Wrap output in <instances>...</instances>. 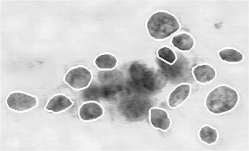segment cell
<instances>
[{
  "label": "cell",
  "instance_id": "obj_1",
  "mask_svg": "<svg viewBox=\"0 0 249 151\" xmlns=\"http://www.w3.org/2000/svg\"><path fill=\"white\" fill-rule=\"evenodd\" d=\"M239 100L237 91L225 85L219 86L212 91L206 99V106L215 115L223 114L231 111Z\"/></svg>",
  "mask_w": 249,
  "mask_h": 151
},
{
  "label": "cell",
  "instance_id": "obj_2",
  "mask_svg": "<svg viewBox=\"0 0 249 151\" xmlns=\"http://www.w3.org/2000/svg\"><path fill=\"white\" fill-rule=\"evenodd\" d=\"M180 28L178 19L171 14L158 12L148 20L147 29L149 35L156 40H163L171 36Z\"/></svg>",
  "mask_w": 249,
  "mask_h": 151
},
{
  "label": "cell",
  "instance_id": "obj_3",
  "mask_svg": "<svg viewBox=\"0 0 249 151\" xmlns=\"http://www.w3.org/2000/svg\"><path fill=\"white\" fill-rule=\"evenodd\" d=\"M133 67L131 77L137 86L146 91L158 90L161 79L156 72L140 64L134 65Z\"/></svg>",
  "mask_w": 249,
  "mask_h": 151
},
{
  "label": "cell",
  "instance_id": "obj_4",
  "mask_svg": "<svg viewBox=\"0 0 249 151\" xmlns=\"http://www.w3.org/2000/svg\"><path fill=\"white\" fill-rule=\"evenodd\" d=\"M92 74L87 68L79 67L72 68L65 75L66 83L75 90L87 87L91 81Z\"/></svg>",
  "mask_w": 249,
  "mask_h": 151
},
{
  "label": "cell",
  "instance_id": "obj_5",
  "mask_svg": "<svg viewBox=\"0 0 249 151\" xmlns=\"http://www.w3.org/2000/svg\"><path fill=\"white\" fill-rule=\"evenodd\" d=\"M8 107L18 112L28 111L37 105V100L32 96L22 93H13L6 101Z\"/></svg>",
  "mask_w": 249,
  "mask_h": 151
},
{
  "label": "cell",
  "instance_id": "obj_6",
  "mask_svg": "<svg viewBox=\"0 0 249 151\" xmlns=\"http://www.w3.org/2000/svg\"><path fill=\"white\" fill-rule=\"evenodd\" d=\"M150 121L154 128L164 132L167 131L171 126V119L168 113L161 108L150 109Z\"/></svg>",
  "mask_w": 249,
  "mask_h": 151
},
{
  "label": "cell",
  "instance_id": "obj_7",
  "mask_svg": "<svg viewBox=\"0 0 249 151\" xmlns=\"http://www.w3.org/2000/svg\"><path fill=\"white\" fill-rule=\"evenodd\" d=\"M191 86L183 84L177 86L169 95L168 104L171 108H176L181 105L189 97Z\"/></svg>",
  "mask_w": 249,
  "mask_h": 151
},
{
  "label": "cell",
  "instance_id": "obj_8",
  "mask_svg": "<svg viewBox=\"0 0 249 151\" xmlns=\"http://www.w3.org/2000/svg\"><path fill=\"white\" fill-rule=\"evenodd\" d=\"M103 115L102 107L95 102L86 103L81 107L79 112L80 118L84 121H90L98 119Z\"/></svg>",
  "mask_w": 249,
  "mask_h": 151
},
{
  "label": "cell",
  "instance_id": "obj_9",
  "mask_svg": "<svg viewBox=\"0 0 249 151\" xmlns=\"http://www.w3.org/2000/svg\"><path fill=\"white\" fill-rule=\"evenodd\" d=\"M193 74L196 80L201 84H208L215 79L216 72L208 65H199L194 68Z\"/></svg>",
  "mask_w": 249,
  "mask_h": 151
},
{
  "label": "cell",
  "instance_id": "obj_10",
  "mask_svg": "<svg viewBox=\"0 0 249 151\" xmlns=\"http://www.w3.org/2000/svg\"><path fill=\"white\" fill-rule=\"evenodd\" d=\"M73 105V102L65 95H58L51 99L46 106L48 111L59 113L64 111Z\"/></svg>",
  "mask_w": 249,
  "mask_h": 151
},
{
  "label": "cell",
  "instance_id": "obj_11",
  "mask_svg": "<svg viewBox=\"0 0 249 151\" xmlns=\"http://www.w3.org/2000/svg\"><path fill=\"white\" fill-rule=\"evenodd\" d=\"M172 44L179 50L189 51L195 46V40L189 34L182 33L173 37Z\"/></svg>",
  "mask_w": 249,
  "mask_h": 151
},
{
  "label": "cell",
  "instance_id": "obj_12",
  "mask_svg": "<svg viewBox=\"0 0 249 151\" xmlns=\"http://www.w3.org/2000/svg\"><path fill=\"white\" fill-rule=\"evenodd\" d=\"M95 64L101 69H112L117 66V59L113 55L104 54L96 58Z\"/></svg>",
  "mask_w": 249,
  "mask_h": 151
},
{
  "label": "cell",
  "instance_id": "obj_13",
  "mask_svg": "<svg viewBox=\"0 0 249 151\" xmlns=\"http://www.w3.org/2000/svg\"><path fill=\"white\" fill-rule=\"evenodd\" d=\"M221 60L231 63H238L244 59L243 54L234 49H226L218 53Z\"/></svg>",
  "mask_w": 249,
  "mask_h": 151
},
{
  "label": "cell",
  "instance_id": "obj_14",
  "mask_svg": "<svg viewBox=\"0 0 249 151\" xmlns=\"http://www.w3.org/2000/svg\"><path fill=\"white\" fill-rule=\"evenodd\" d=\"M199 135L200 140L208 145H213L218 139L217 130L209 126H205L200 129Z\"/></svg>",
  "mask_w": 249,
  "mask_h": 151
},
{
  "label": "cell",
  "instance_id": "obj_15",
  "mask_svg": "<svg viewBox=\"0 0 249 151\" xmlns=\"http://www.w3.org/2000/svg\"><path fill=\"white\" fill-rule=\"evenodd\" d=\"M158 56L169 65L175 63L177 60L176 53L168 47H163L159 49L157 51Z\"/></svg>",
  "mask_w": 249,
  "mask_h": 151
}]
</instances>
